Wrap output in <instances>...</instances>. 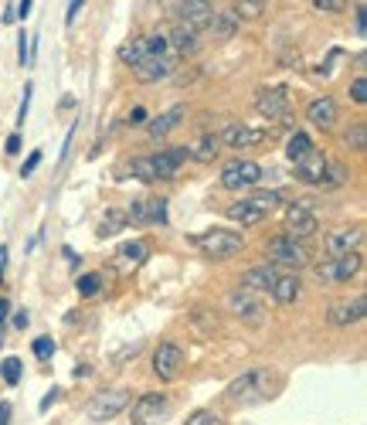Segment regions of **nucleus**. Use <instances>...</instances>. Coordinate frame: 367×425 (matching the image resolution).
Listing matches in <instances>:
<instances>
[{
  "mask_svg": "<svg viewBox=\"0 0 367 425\" xmlns=\"http://www.w3.org/2000/svg\"><path fill=\"white\" fill-rule=\"evenodd\" d=\"M361 241H364V225H347L340 232H330L327 235V259H340V255L357 252Z\"/></svg>",
  "mask_w": 367,
  "mask_h": 425,
  "instance_id": "f8f14e48",
  "label": "nucleus"
},
{
  "mask_svg": "<svg viewBox=\"0 0 367 425\" xmlns=\"http://www.w3.org/2000/svg\"><path fill=\"white\" fill-rule=\"evenodd\" d=\"M316 228H320V221H316V214L310 208H303V204H292L286 211V235L296 241L310 239L316 235Z\"/></svg>",
  "mask_w": 367,
  "mask_h": 425,
  "instance_id": "f3484780",
  "label": "nucleus"
},
{
  "mask_svg": "<svg viewBox=\"0 0 367 425\" xmlns=\"http://www.w3.org/2000/svg\"><path fill=\"white\" fill-rule=\"evenodd\" d=\"M21 150V133H10L7 136V154H17Z\"/></svg>",
  "mask_w": 367,
  "mask_h": 425,
  "instance_id": "864d4df0",
  "label": "nucleus"
},
{
  "mask_svg": "<svg viewBox=\"0 0 367 425\" xmlns=\"http://www.w3.org/2000/svg\"><path fill=\"white\" fill-rule=\"evenodd\" d=\"M276 392V374L269 368H255V371L238 374L228 385V401L232 405H259Z\"/></svg>",
  "mask_w": 367,
  "mask_h": 425,
  "instance_id": "f257e3e1",
  "label": "nucleus"
},
{
  "mask_svg": "<svg viewBox=\"0 0 367 425\" xmlns=\"http://www.w3.org/2000/svg\"><path fill=\"white\" fill-rule=\"evenodd\" d=\"M147 255H150V245H147V241H126V245H119V248L112 252L109 269L119 272V276H133L136 269L147 262Z\"/></svg>",
  "mask_w": 367,
  "mask_h": 425,
  "instance_id": "9d476101",
  "label": "nucleus"
},
{
  "mask_svg": "<svg viewBox=\"0 0 367 425\" xmlns=\"http://www.w3.org/2000/svg\"><path fill=\"white\" fill-rule=\"evenodd\" d=\"M265 255H269V266H286V269L310 266V248L303 241L289 239V235H276V239L265 241Z\"/></svg>",
  "mask_w": 367,
  "mask_h": 425,
  "instance_id": "7ed1b4c3",
  "label": "nucleus"
},
{
  "mask_svg": "<svg viewBox=\"0 0 367 425\" xmlns=\"http://www.w3.org/2000/svg\"><path fill=\"white\" fill-rule=\"evenodd\" d=\"M58 395H61V392H58V388H52V392H48L45 398H41V405H38V408H41V412H48V408H52L54 401H58Z\"/></svg>",
  "mask_w": 367,
  "mask_h": 425,
  "instance_id": "603ef678",
  "label": "nucleus"
},
{
  "mask_svg": "<svg viewBox=\"0 0 367 425\" xmlns=\"http://www.w3.org/2000/svg\"><path fill=\"white\" fill-rule=\"evenodd\" d=\"M184 116H187V109H184V106L167 109L163 116H157V119H150V123H147V133L153 136V140H160V136H167L170 130H177V126L184 123Z\"/></svg>",
  "mask_w": 367,
  "mask_h": 425,
  "instance_id": "b1692460",
  "label": "nucleus"
},
{
  "mask_svg": "<svg viewBox=\"0 0 367 425\" xmlns=\"http://www.w3.org/2000/svg\"><path fill=\"white\" fill-rule=\"evenodd\" d=\"M126 123H130V126H143V123H150V112L143 106H136L130 116H126Z\"/></svg>",
  "mask_w": 367,
  "mask_h": 425,
  "instance_id": "a18cd8bd",
  "label": "nucleus"
},
{
  "mask_svg": "<svg viewBox=\"0 0 367 425\" xmlns=\"http://www.w3.org/2000/svg\"><path fill=\"white\" fill-rule=\"evenodd\" d=\"M299 290H303V286H299V276H296V272H279V279L272 283L269 292H272V299H276L279 306H289V303L299 299Z\"/></svg>",
  "mask_w": 367,
  "mask_h": 425,
  "instance_id": "5701e85b",
  "label": "nucleus"
},
{
  "mask_svg": "<svg viewBox=\"0 0 367 425\" xmlns=\"http://www.w3.org/2000/svg\"><path fill=\"white\" fill-rule=\"evenodd\" d=\"M52 354H54L52 337H38V341H34V357H38V361H52Z\"/></svg>",
  "mask_w": 367,
  "mask_h": 425,
  "instance_id": "58836bf2",
  "label": "nucleus"
},
{
  "mask_svg": "<svg viewBox=\"0 0 367 425\" xmlns=\"http://www.w3.org/2000/svg\"><path fill=\"white\" fill-rule=\"evenodd\" d=\"M265 0H238V3H232V17L235 21H259L265 14Z\"/></svg>",
  "mask_w": 367,
  "mask_h": 425,
  "instance_id": "c85d7f7f",
  "label": "nucleus"
},
{
  "mask_svg": "<svg viewBox=\"0 0 367 425\" xmlns=\"http://www.w3.org/2000/svg\"><path fill=\"white\" fill-rule=\"evenodd\" d=\"M41 160H45V154H41V150H34V154L21 163V177H31V174L38 170V163H41Z\"/></svg>",
  "mask_w": 367,
  "mask_h": 425,
  "instance_id": "37998d69",
  "label": "nucleus"
},
{
  "mask_svg": "<svg viewBox=\"0 0 367 425\" xmlns=\"http://www.w3.org/2000/svg\"><path fill=\"white\" fill-rule=\"evenodd\" d=\"M21 357H7V361H0V378L7 381V385H17L21 381Z\"/></svg>",
  "mask_w": 367,
  "mask_h": 425,
  "instance_id": "c9c22d12",
  "label": "nucleus"
},
{
  "mask_svg": "<svg viewBox=\"0 0 367 425\" xmlns=\"http://www.w3.org/2000/svg\"><path fill=\"white\" fill-rule=\"evenodd\" d=\"M126 174H133V177H136V181H143V184H153V181H157L150 157H133L130 163H126Z\"/></svg>",
  "mask_w": 367,
  "mask_h": 425,
  "instance_id": "473e14b6",
  "label": "nucleus"
},
{
  "mask_svg": "<svg viewBox=\"0 0 367 425\" xmlns=\"http://www.w3.org/2000/svg\"><path fill=\"white\" fill-rule=\"evenodd\" d=\"M367 313V299L364 296H354V299H340L327 310V320L334 327H350V323H361Z\"/></svg>",
  "mask_w": 367,
  "mask_h": 425,
  "instance_id": "a211bd4d",
  "label": "nucleus"
},
{
  "mask_svg": "<svg viewBox=\"0 0 367 425\" xmlns=\"http://www.w3.org/2000/svg\"><path fill=\"white\" fill-rule=\"evenodd\" d=\"M350 99H354L357 106H364L367 103V79L364 75H357V79L350 82Z\"/></svg>",
  "mask_w": 367,
  "mask_h": 425,
  "instance_id": "ea45409f",
  "label": "nucleus"
},
{
  "mask_svg": "<svg viewBox=\"0 0 367 425\" xmlns=\"http://www.w3.org/2000/svg\"><path fill=\"white\" fill-rule=\"evenodd\" d=\"M126 405H130V392H126V388H105V392H96V395H92V401L85 405V415H89L92 422H109V419H116Z\"/></svg>",
  "mask_w": 367,
  "mask_h": 425,
  "instance_id": "20e7f679",
  "label": "nucleus"
},
{
  "mask_svg": "<svg viewBox=\"0 0 367 425\" xmlns=\"http://www.w3.org/2000/svg\"><path fill=\"white\" fill-rule=\"evenodd\" d=\"M306 119L313 123L316 130H330V126L337 123V103H334L330 96L313 99V103H310V109H306Z\"/></svg>",
  "mask_w": 367,
  "mask_h": 425,
  "instance_id": "4be33fe9",
  "label": "nucleus"
},
{
  "mask_svg": "<svg viewBox=\"0 0 367 425\" xmlns=\"http://www.w3.org/2000/svg\"><path fill=\"white\" fill-rule=\"evenodd\" d=\"M190 245L197 248V252H204L208 259H232L238 255L241 248H245V239L232 232V228H211V232H201V235H194Z\"/></svg>",
  "mask_w": 367,
  "mask_h": 425,
  "instance_id": "f03ea898",
  "label": "nucleus"
},
{
  "mask_svg": "<svg viewBox=\"0 0 367 425\" xmlns=\"http://www.w3.org/2000/svg\"><path fill=\"white\" fill-rule=\"evenodd\" d=\"M197 31H190V27H184L177 24L170 34H167V45H170V52L177 54V58H184V54H190V52H197Z\"/></svg>",
  "mask_w": 367,
  "mask_h": 425,
  "instance_id": "393cba45",
  "label": "nucleus"
},
{
  "mask_svg": "<svg viewBox=\"0 0 367 425\" xmlns=\"http://www.w3.org/2000/svg\"><path fill=\"white\" fill-rule=\"evenodd\" d=\"M272 136V130H255V126H245V123H228L218 143L221 147H232V150H248V147H262L265 140Z\"/></svg>",
  "mask_w": 367,
  "mask_h": 425,
  "instance_id": "6e6552de",
  "label": "nucleus"
},
{
  "mask_svg": "<svg viewBox=\"0 0 367 425\" xmlns=\"http://www.w3.org/2000/svg\"><path fill=\"white\" fill-rule=\"evenodd\" d=\"M27 323H31V317H27V310H21V313H14V327H17V330H24Z\"/></svg>",
  "mask_w": 367,
  "mask_h": 425,
  "instance_id": "5fc2aeb1",
  "label": "nucleus"
},
{
  "mask_svg": "<svg viewBox=\"0 0 367 425\" xmlns=\"http://www.w3.org/2000/svg\"><path fill=\"white\" fill-rule=\"evenodd\" d=\"M75 133H79V123H72V130H68V136H65V143H61V160L68 157V150H72V140H75Z\"/></svg>",
  "mask_w": 367,
  "mask_h": 425,
  "instance_id": "49530a36",
  "label": "nucleus"
},
{
  "mask_svg": "<svg viewBox=\"0 0 367 425\" xmlns=\"http://www.w3.org/2000/svg\"><path fill=\"white\" fill-rule=\"evenodd\" d=\"M204 31H211V34H218V38H232V34L238 31V21L232 17V14H221V10H214Z\"/></svg>",
  "mask_w": 367,
  "mask_h": 425,
  "instance_id": "2f4dec72",
  "label": "nucleus"
},
{
  "mask_svg": "<svg viewBox=\"0 0 367 425\" xmlns=\"http://www.w3.org/2000/svg\"><path fill=\"white\" fill-rule=\"evenodd\" d=\"M167 412H170V398L160 395V392H150V395H140L136 405H133V425H163L167 422Z\"/></svg>",
  "mask_w": 367,
  "mask_h": 425,
  "instance_id": "39448f33",
  "label": "nucleus"
},
{
  "mask_svg": "<svg viewBox=\"0 0 367 425\" xmlns=\"http://www.w3.org/2000/svg\"><path fill=\"white\" fill-rule=\"evenodd\" d=\"M3 269H7V245H0V283H3Z\"/></svg>",
  "mask_w": 367,
  "mask_h": 425,
  "instance_id": "6e6d98bb",
  "label": "nucleus"
},
{
  "mask_svg": "<svg viewBox=\"0 0 367 425\" xmlns=\"http://www.w3.org/2000/svg\"><path fill=\"white\" fill-rule=\"evenodd\" d=\"M313 7H320V10H340L347 3L343 0H313Z\"/></svg>",
  "mask_w": 367,
  "mask_h": 425,
  "instance_id": "de8ad7c7",
  "label": "nucleus"
},
{
  "mask_svg": "<svg viewBox=\"0 0 367 425\" xmlns=\"http://www.w3.org/2000/svg\"><path fill=\"white\" fill-rule=\"evenodd\" d=\"M187 425H225V419L214 415V412H194V415L187 419Z\"/></svg>",
  "mask_w": 367,
  "mask_h": 425,
  "instance_id": "a19ab883",
  "label": "nucleus"
},
{
  "mask_svg": "<svg viewBox=\"0 0 367 425\" xmlns=\"http://www.w3.org/2000/svg\"><path fill=\"white\" fill-rule=\"evenodd\" d=\"M126 228V211H119V208H109L103 214V225H99V239H112V235H119Z\"/></svg>",
  "mask_w": 367,
  "mask_h": 425,
  "instance_id": "7c9ffc66",
  "label": "nucleus"
},
{
  "mask_svg": "<svg viewBox=\"0 0 367 425\" xmlns=\"http://www.w3.org/2000/svg\"><path fill=\"white\" fill-rule=\"evenodd\" d=\"M184 160H187V150H184V147H177V150H163V154H153V157H150V163H153L157 181L174 177V174L184 167Z\"/></svg>",
  "mask_w": 367,
  "mask_h": 425,
  "instance_id": "412c9836",
  "label": "nucleus"
},
{
  "mask_svg": "<svg viewBox=\"0 0 367 425\" xmlns=\"http://www.w3.org/2000/svg\"><path fill=\"white\" fill-rule=\"evenodd\" d=\"M255 109L262 112L265 119L283 123V119L289 116V89H286V85H269V89H259V96H255Z\"/></svg>",
  "mask_w": 367,
  "mask_h": 425,
  "instance_id": "1a4fd4ad",
  "label": "nucleus"
},
{
  "mask_svg": "<svg viewBox=\"0 0 367 425\" xmlns=\"http://www.w3.org/2000/svg\"><path fill=\"white\" fill-rule=\"evenodd\" d=\"M82 7H85L82 0H72V3H68V14H65V21H68V24H72V21H75V17L82 14Z\"/></svg>",
  "mask_w": 367,
  "mask_h": 425,
  "instance_id": "3c124183",
  "label": "nucleus"
},
{
  "mask_svg": "<svg viewBox=\"0 0 367 425\" xmlns=\"http://www.w3.org/2000/svg\"><path fill=\"white\" fill-rule=\"evenodd\" d=\"M343 181H347V167L343 163H327L323 184H343Z\"/></svg>",
  "mask_w": 367,
  "mask_h": 425,
  "instance_id": "4c0bfd02",
  "label": "nucleus"
},
{
  "mask_svg": "<svg viewBox=\"0 0 367 425\" xmlns=\"http://www.w3.org/2000/svg\"><path fill=\"white\" fill-rule=\"evenodd\" d=\"M327 163L330 160L323 157L320 150H313L310 157H303L299 163H296V181H303V184H323V174H327Z\"/></svg>",
  "mask_w": 367,
  "mask_h": 425,
  "instance_id": "6ab92c4d",
  "label": "nucleus"
},
{
  "mask_svg": "<svg viewBox=\"0 0 367 425\" xmlns=\"http://www.w3.org/2000/svg\"><path fill=\"white\" fill-rule=\"evenodd\" d=\"M187 150V157H194V160H214L218 157V150H221V143H218V136H201L194 147H184Z\"/></svg>",
  "mask_w": 367,
  "mask_h": 425,
  "instance_id": "c756f323",
  "label": "nucleus"
},
{
  "mask_svg": "<svg viewBox=\"0 0 367 425\" xmlns=\"http://www.w3.org/2000/svg\"><path fill=\"white\" fill-rule=\"evenodd\" d=\"M170 7L181 17V24L190 27V31H204L211 14H214V7H211L208 0H181V3H170Z\"/></svg>",
  "mask_w": 367,
  "mask_h": 425,
  "instance_id": "4468645a",
  "label": "nucleus"
},
{
  "mask_svg": "<svg viewBox=\"0 0 367 425\" xmlns=\"http://www.w3.org/2000/svg\"><path fill=\"white\" fill-rule=\"evenodd\" d=\"M0 344H3V334H0Z\"/></svg>",
  "mask_w": 367,
  "mask_h": 425,
  "instance_id": "13d9d810",
  "label": "nucleus"
},
{
  "mask_svg": "<svg viewBox=\"0 0 367 425\" xmlns=\"http://www.w3.org/2000/svg\"><path fill=\"white\" fill-rule=\"evenodd\" d=\"M126 225H167V197H140L126 211Z\"/></svg>",
  "mask_w": 367,
  "mask_h": 425,
  "instance_id": "9b49d317",
  "label": "nucleus"
},
{
  "mask_svg": "<svg viewBox=\"0 0 367 425\" xmlns=\"http://www.w3.org/2000/svg\"><path fill=\"white\" fill-rule=\"evenodd\" d=\"M364 140H367V126H364V123H354V126L343 133V143H347L350 150H364Z\"/></svg>",
  "mask_w": 367,
  "mask_h": 425,
  "instance_id": "e433bc0d",
  "label": "nucleus"
},
{
  "mask_svg": "<svg viewBox=\"0 0 367 425\" xmlns=\"http://www.w3.org/2000/svg\"><path fill=\"white\" fill-rule=\"evenodd\" d=\"M7 313H10V303H7V299H0V323L7 320Z\"/></svg>",
  "mask_w": 367,
  "mask_h": 425,
  "instance_id": "4d7b16f0",
  "label": "nucleus"
},
{
  "mask_svg": "<svg viewBox=\"0 0 367 425\" xmlns=\"http://www.w3.org/2000/svg\"><path fill=\"white\" fill-rule=\"evenodd\" d=\"M313 150H316V147H313V140H310V133H299V130H296V133L289 136V143H286V157L292 160V163H299L303 157H310Z\"/></svg>",
  "mask_w": 367,
  "mask_h": 425,
  "instance_id": "cd10ccee",
  "label": "nucleus"
},
{
  "mask_svg": "<svg viewBox=\"0 0 367 425\" xmlns=\"http://www.w3.org/2000/svg\"><path fill=\"white\" fill-rule=\"evenodd\" d=\"M190 323H194V330H197L201 337H214V334L221 330V320H218V313H214V310H208V306H194V310H190Z\"/></svg>",
  "mask_w": 367,
  "mask_h": 425,
  "instance_id": "bb28decb",
  "label": "nucleus"
},
{
  "mask_svg": "<svg viewBox=\"0 0 367 425\" xmlns=\"http://www.w3.org/2000/svg\"><path fill=\"white\" fill-rule=\"evenodd\" d=\"M248 201H252L255 208H262V211L269 214V211H276V208L283 204V194H279V191H255Z\"/></svg>",
  "mask_w": 367,
  "mask_h": 425,
  "instance_id": "72a5a7b5",
  "label": "nucleus"
},
{
  "mask_svg": "<svg viewBox=\"0 0 367 425\" xmlns=\"http://www.w3.org/2000/svg\"><path fill=\"white\" fill-rule=\"evenodd\" d=\"M361 269V252H350V255H340V259H323L316 262V279L320 283H347L354 279Z\"/></svg>",
  "mask_w": 367,
  "mask_h": 425,
  "instance_id": "0eeeda50",
  "label": "nucleus"
},
{
  "mask_svg": "<svg viewBox=\"0 0 367 425\" xmlns=\"http://www.w3.org/2000/svg\"><path fill=\"white\" fill-rule=\"evenodd\" d=\"M225 306L235 313V317L248 320V323H259V320L265 317L262 303H259V296L252 290H232L228 292V299H225Z\"/></svg>",
  "mask_w": 367,
  "mask_h": 425,
  "instance_id": "2eb2a0df",
  "label": "nucleus"
},
{
  "mask_svg": "<svg viewBox=\"0 0 367 425\" xmlns=\"http://www.w3.org/2000/svg\"><path fill=\"white\" fill-rule=\"evenodd\" d=\"M75 286H79L82 296H96V292L103 290V276H99V272H85V276L75 279Z\"/></svg>",
  "mask_w": 367,
  "mask_h": 425,
  "instance_id": "f704fd0d",
  "label": "nucleus"
},
{
  "mask_svg": "<svg viewBox=\"0 0 367 425\" xmlns=\"http://www.w3.org/2000/svg\"><path fill=\"white\" fill-rule=\"evenodd\" d=\"M228 221H235V225H259L265 218L262 208H255L248 197H241V201H235V204H228Z\"/></svg>",
  "mask_w": 367,
  "mask_h": 425,
  "instance_id": "a878e982",
  "label": "nucleus"
},
{
  "mask_svg": "<svg viewBox=\"0 0 367 425\" xmlns=\"http://www.w3.org/2000/svg\"><path fill=\"white\" fill-rule=\"evenodd\" d=\"M31 10H34V3H31V0H21V3H14V17H21V21H24Z\"/></svg>",
  "mask_w": 367,
  "mask_h": 425,
  "instance_id": "09e8293b",
  "label": "nucleus"
},
{
  "mask_svg": "<svg viewBox=\"0 0 367 425\" xmlns=\"http://www.w3.org/2000/svg\"><path fill=\"white\" fill-rule=\"evenodd\" d=\"M17 61L31 65V38H27V31H21V38H17Z\"/></svg>",
  "mask_w": 367,
  "mask_h": 425,
  "instance_id": "79ce46f5",
  "label": "nucleus"
},
{
  "mask_svg": "<svg viewBox=\"0 0 367 425\" xmlns=\"http://www.w3.org/2000/svg\"><path fill=\"white\" fill-rule=\"evenodd\" d=\"M279 279V269L276 266H255L248 269V272H241V290H252V292H269L272 290V283Z\"/></svg>",
  "mask_w": 367,
  "mask_h": 425,
  "instance_id": "aec40b11",
  "label": "nucleus"
},
{
  "mask_svg": "<svg viewBox=\"0 0 367 425\" xmlns=\"http://www.w3.org/2000/svg\"><path fill=\"white\" fill-rule=\"evenodd\" d=\"M177 65H181L177 54H150V58H143L140 65H133V75L140 82H160V79H167Z\"/></svg>",
  "mask_w": 367,
  "mask_h": 425,
  "instance_id": "ddd939ff",
  "label": "nucleus"
},
{
  "mask_svg": "<svg viewBox=\"0 0 367 425\" xmlns=\"http://www.w3.org/2000/svg\"><path fill=\"white\" fill-rule=\"evenodd\" d=\"M354 31H357V38H364V3H361L357 14H354Z\"/></svg>",
  "mask_w": 367,
  "mask_h": 425,
  "instance_id": "8fccbe9b",
  "label": "nucleus"
},
{
  "mask_svg": "<svg viewBox=\"0 0 367 425\" xmlns=\"http://www.w3.org/2000/svg\"><path fill=\"white\" fill-rule=\"evenodd\" d=\"M265 177V170L255 160H232L225 170H221V184L228 191H241V187H255Z\"/></svg>",
  "mask_w": 367,
  "mask_h": 425,
  "instance_id": "423d86ee",
  "label": "nucleus"
},
{
  "mask_svg": "<svg viewBox=\"0 0 367 425\" xmlns=\"http://www.w3.org/2000/svg\"><path fill=\"white\" fill-rule=\"evenodd\" d=\"M31 96H34V85H24V99H21V109H17V123H21V126H24L27 109H31Z\"/></svg>",
  "mask_w": 367,
  "mask_h": 425,
  "instance_id": "c03bdc74",
  "label": "nucleus"
},
{
  "mask_svg": "<svg viewBox=\"0 0 367 425\" xmlns=\"http://www.w3.org/2000/svg\"><path fill=\"white\" fill-rule=\"evenodd\" d=\"M153 371H157L160 381H174L177 374L184 371V350L177 344H160L157 354H153Z\"/></svg>",
  "mask_w": 367,
  "mask_h": 425,
  "instance_id": "dca6fc26",
  "label": "nucleus"
}]
</instances>
